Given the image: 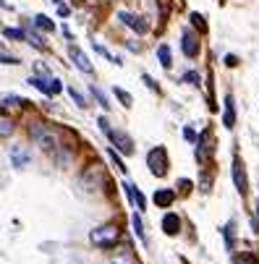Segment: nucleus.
<instances>
[{
  "label": "nucleus",
  "instance_id": "obj_1",
  "mask_svg": "<svg viewBox=\"0 0 259 264\" xmlns=\"http://www.w3.org/2000/svg\"><path fill=\"white\" fill-rule=\"evenodd\" d=\"M118 238H120V230L115 225H102V228H95L92 233H89V241H92L95 246H100V248L115 246Z\"/></svg>",
  "mask_w": 259,
  "mask_h": 264
},
{
  "label": "nucleus",
  "instance_id": "obj_2",
  "mask_svg": "<svg viewBox=\"0 0 259 264\" xmlns=\"http://www.w3.org/2000/svg\"><path fill=\"white\" fill-rule=\"evenodd\" d=\"M147 165L152 170V175L162 178L167 173V152H165V147H155V149H152L147 154Z\"/></svg>",
  "mask_w": 259,
  "mask_h": 264
},
{
  "label": "nucleus",
  "instance_id": "obj_3",
  "mask_svg": "<svg viewBox=\"0 0 259 264\" xmlns=\"http://www.w3.org/2000/svg\"><path fill=\"white\" fill-rule=\"evenodd\" d=\"M32 139H34V144H39V147H45V149H55L58 147V134L53 131V128H48V126H32Z\"/></svg>",
  "mask_w": 259,
  "mask_h": 264
},
{
  "label": "nucleus",
  "instance_id": "obj_4",
  "mask_svg": "<svg viewBox=\"0 0 259 264\" xmlns=\"http://www.w3.org/2000/svg\"><path fill=\"white\" fill-rule=\"evenodd\" d=\"M108 139L113 142L115 149H120L123 154H131L134 152V142H131V136H126L123 131H108Z\"/></svg>",
  "mask_w": 259,
  "mask_h": 264
},
{
  "label": "nucleus",
  "instance_id": "obj_5",
  "mask_svg": "<svg viewBox=\"0 0 259 264\" xmlns=\"http://www.w3.org/2000/svg\"><path fill=\"white\" fill-rule=\"evenodd\" d=\"M233 183H236L238 194H246L249 181H246V170H243V162L241 160H233Z\"/></svg>",
  "mask_w": 259,
  "mask_h": 264
},
{
  "label": "nucleus",
  "instance_id": "obj_6",
  "mask_svg": "<svg viewBox=\"0 0 259 264\" xmlns=\"http://www.w3.org/2000/svg\"><path fill=\"white\" fill-rule=\"evenodd\" d=\"M118 19H120V21H123L126 26H131V29H134V32H139V34H144V32H147V29H149V26H147V21H144L142 16H134V13H126V11H123V13H120V16H118Z\"/></svg>",
  "mask_w": 259,
  "mask_h": 264
},
{
  "label": "nucleus",
  "instance_id": "obj_7",
  "mask_svg": "<svg viewBox=\"0 0 259 264\" xmlns=\"http://www.w3.org/2000/svg\"><path fill=\"white\" fill-rule=\"evenodd\" d=\"M68 55H71V60L76 63V68H79V71H84V73H92V71H95V68H92V63H89V58H87L79 48H71V50H68Z\"/></svg>",
  "mask_w": 259,
  "mask_h": 264
},
{
  "label": "nucleus",
  "instance_id": "obj_8",
  "mask_svg": "<svg viewBox=\"0 0 259 264\" xmlns=\"http://www.w3.org/2000/svg\"><path fill=\"white\" fill-rule=\"evenodd\" d=\"M181 48H184V53H186L189 58H196V55H199V42H196V37H194L191 32H184Z\"/></svg>",
  "mask_w": 259,
  "mask_h": 264
},
{
  "label": "nucleus",
  "instance_id": "obj_9",
  "mask_svg": "<svg viewBox=\"0 0 259 264\" xmlns=\"http://www.w3.org/2000/svg\"><path fill=\"white\" fill-rule=\"evenodd\" d=\"M173 201H176V191H173V189H157V191H155V204H157V207L167 209Z\"/></svg>",
  "mask_w": 259,
  "mask_h": 264
},
{
  "label": "nucleus",
  "instance_id": "obj_10",
  "mask_svg": "<svg viewBox=\"0 0 259 264\" xmlns=\"http://www.w3.org/2000/svg\"><path fill=\"white\" fill-rule=\"evenodd\" d=\"M162 230L167 233V236H176V233L181 230V220H178V214L167 212V214L162 217Z\"/></svg>",
  "mask_w": 259,
  "mask_h": 264
},
{
  "label": "nucleus",
  "instance_id": "obj_11",
  "mask_svg": "<svg viewBox=\"0 0 259 264\" xmlns=\"http://www.w3.org/2000/svg\"><path fill=\"white\" fill-rule=\"evenodd\" d=\"M123 189H126V196H128V201H131V204H136V207H139V209H144V196L139 194V189H136V186L134 183H123Z\"/></svg>",
  "mask_w": 259,
  "mask_h": 264
},
{
  "label": "nucleus",
  "instance_id": "obj_12",
  "mask_svg": "<svg viewBox=\"0 0 259 264\" xmlns=\"http://www.w3.org/2000/svg\"><path fill=\"white\" fill-rule=\"evenodd\" d=\"M223 123H225V128H233V126H236V107H233V97H231V95L225 97V115H223Z\"/></svg>",
  "mask_w": 259,
  "mask_h": 264
},
{
  "label": "nucleus",
  "instance_id": "obj_13",
  "mask_svg": "<svg viewBox=\"0 0 259 264\" xmlns=\"http://www.w3.org/2000/svg\"><path fill=\"white\" fill-rule=\"evenodd\" d=\"M29 160H32V157H29V152L26 149H13L11 152V162H13V167H24V165H29Z\"/></svg>",
  "mask_w": 259,
  "mask_h": 264
},
{
  "label": "nucleus",
  "instance_id": "obj_14",
  "mask_svg": "<svg viewBox=\"0 0 259 264\" xmlns=\"http://www.w3.org/2000/svg\"><path fill=\"white\" fill-rule=\"evenodd\" d=\"M157 58H160L162 68H170L173 66V55H170V48H167V45H160V48H157Z\"/></svg>",
  "mask_w": 259,
  "mask_h": 264
},
{
  "label": "nucleus",
  "instance_id": "obj_15",
  "mask_svg": "<svg viewBox=\"0 0 259 264\" xmlns=\"http://www.w3.org/2000/svg\"><path fill=\"white\" fill-rule=\"evenodd\" d=\"M209 152H212V147H209V136L204 134V136H202V142H199V149H196V160H199V162H204Z\"/></svg>",
  "mask_w": 259,
  "mask_h": 264
},
{
  "label": "nucleus",
  "instance_id": "obj_16",
  "mask_svg": "<svg viewBox=\"0 0 259 264\" xmlns=\"http://www.w3.org/2000/svg\"><path fill=\"white\" fill-rule=\"evenodd\" d=\"M13 131H16V123L11 118H0V139H8Z\"/></svg>",
  "mask_w": 259,
  "mask_h": 264
},
{
  "label": "nucleus",
  "instance_id": "obj_17",
  "mask_svg": "<svg viewBox=\"0 0 259 264\" xmlns=\"http://www.w3.org/2000/svg\"><path fill=\"white\" fill-rule=\"evenodd\" d=\"M131 225H134V233H136V238H139L142 243H147V236H144V225H142V217H139V214H134V217H131Z\"/></svg>",
  "mask_w": 259,
  "mask_h": 264
},
{
  "label": "nucleus",
  "instance_id": "obj_18",
  "mask_svg": "<svg viewBox=\"0 0 259 264\" xmlns=\"http://www.w3.org/2000/svg\"><path fill=\"white\" fill-rule=\"evenodd\" d=\"M113 264H139V259H136L128 248H126V254H118L115 259H113Z\"/></svg>",
  "mask_w": 259,
  "mask_h": 264
},
{
  "label": "nucleus",
  "instance_id": "obj_19",
  "mask_svg": "<svg viewBox=\"0 0 259 264\" xmlns=\"http://www.w3.org/2000/svg\"><path fill=\"white\" fill-rule=\"evenodd\" d=\"M3 102H6V105H19V107H21V105H29L24 97H13V95H3V97H0V105H3Z\"/></svg>",
  "mask_w": 259,
  "mask_h": 264
},
{
  "label": "nucleus",
  "instance_id": "obj_20",
  "mask_svg": "<svg viewBox=\"0 0 259 264\" xmlns=\"http://www.w3.org/2000/svg\"><path fill=\"white\" fill-rule=\"evenodd\" d=\"M34 26H37V29H45V32H53V29H55L48 16H37V19H34Z\"/></svg>",
  "mask_w": 259,
  "mask_h": 264
},
{
  "label": "nucleus",
  "instance_id": "obj_21",
  "mask_svg": "<svg viewBox=\"0 0 259 264\" xmlns=\"http://www.w3.org/2000/svg\"><path fill=\"white\" fill-rule=\"evenodd\" d=\"M233 264H259V259H256L254 254H238V256L233 259Z\"/></svg>",
  "mask_w": 259,
  "mask_h": 264
},
{
  "label": "nucleus",
  "instance_id": "obj_22",
  "mask_svg": "<svg viewBox=\"0 0 259 264\" xmlns=\"http://www.w3.org/2000/svg\"><path fill=\"white\" fill-rule=\"evenodd\" d=\"M191 24L199 29V32H207V24H204V16H202V13H191Z\"/></svg>",
  "mask_w": 259,
  "mask_h": 264
},
{
  "label": "nucleus",
  "instance_id": "obj_23",
  "mask_svg": "<svg viewBox=\"0 0 259 264\" xmlns=\"http://www.w3.org/2000/svg\"><path fill=\"white\" fill-rule=\"evenodd\" d=\"M29 84L37 86L39 92H45V95H50V81H39V79H29Z\"/></svg>",
  "mask_w": 259,
  "mask_h": 264
},
{
  "label": "nucleus",
  "instance_id": "obj_24",
  "mask_svg": "<svg viewBox=\"0 0 259 264\" xmlns=\"http://www.w3.org/2000/svg\"><path fill=\"white\" fill-rule=\"evenodd\" d=\"M108 154H110V160H113V165H115V167L120 170V173H126V165H123V162H120V157H118V154H115L113 149H108Z\"/></svg>",
  "mask_w": 259,
  "mask_h": 264
},
{
  "label": "nucleus",
  "instance_id": "obj_25",
  "mask_svg": "<svg viewBox=\"0 0 259 264\" xmlns=\"http://www.w3.org/2000/svg\"><path fill=\"white\" fill-rule=\"evenodd\" d=\"M6 37H8V39H24L26 34H24V29H8Z\"/></svg>",
  "mask_w": 259,
  "mask_h": 264
},
{
  "label": "nucleus",
  "instance_id": "obj_26",
  "mask_svg": "<svg viewBox=\"0 0 259 264\" xmlns=\"http://www.w3.org/2000/svg\"><path fill=\"white\" fill-rule=\"evenodd\" d=\"M115 97H118L120 102H123L126 107L131 105V95H128V92H123V89H115Z\"/></svg>",
  "mask_w": 259,
  "mask_h": 264
},
{
  "label": "nucleus",
  "instance_id": "obj_27",
  "mask_svg": "<svg viewBox=\"0 0 259 264\" xmlns=\"http://www.w3.org/2000/svg\"><path fill=\"white\" fill-rule=\"evenodd\" d=\"M92 95L97 97V102H100L102 107H110V105H108V97H105V95H102V92H100L97 86H92Z\"/></svg>",
  "mask_w": 259,
  "mask_h": 264
},
{
  "label": "nucleus",
  "instance_id": "obj_28",
  "mask_svg": "<svg viewBox=\"0 0 259 264\" xmlns=\"http://www.w3.org/2000/svg\"><path fill=\"white\" fill-rule=\"evenodd\" d=\"M184 81H186V84H199V73H196V71L184 73Z\"/></svg>",
  "mask_w": 259,
  "mask_h": 264
},
{
  "label": "nucleus",
  "instance_id": "obj_29",
  "mask_svg": "<svg viewBox=\"0 0 259 264\" xmlns=\"http://www.w3.org/2000/svg\"><path fill=\"white\" fill-rule=\"evenodd\" d=\"M68 92H71V97H73V102H76V105H79V107H87V100L79 95V92H76V89H68Z\"/></svg>",
  "mask_w": 259,
  "mask_h": 264
},
{
  "label": "nucleus",
  "instance_id": "obj_30",
  "mask_svg": "<svg viewBox=\"0 0 259 264\" xmlns=\"http://www.w3.org/2000/svg\"><path fill=\"white\" fill-rule=\"evenodd\" d=\"M184 139H189V142H196V131H194L191 126H186V128H184Z\"/></svg>",
  "mask_w": 259,
  "mask_h": 264
},
{
  "label": "nucleus",
  "instance_id": "obj_31",
  "mask_svg": "<svg viewBox=\"0 0 259 264\" xmlns=\"http://www.w3.org/2000/svg\"><path fill=\"white\" fill-rule=\"evenodd\" d=\"M0 63H8V66H16L19 60L16 58H11V55H0Z\"/></svg>",
  "mask_w": 259,
  "mask_h": 264
},
{
  "label": "nucleus",
  "instance_id": "obj_32",
  "mask_svg": "<svg viewBox=\"0 0 259 264\" xmlns=\"http://www.w3.org/2000/svg\"><path fill=\"white\" fill-rule=\"evenodd\" d=\"M144 81H147V86H149L152 92H157V84H155V81H152V79H149V76H144Z\"/></svg>",
  "mask_w": 259,
  "mask_h": 264
},
{
  "label": "nucleus",
  "instance_id": "obj_33",
  "mask_svg": "<svg viewBox=\"0 0 259 264\" xmlns=\"http://www.w3.org/2000/svg\"><path fill=\"white\" fill-rule=\"evenodd\" d=\"M225 63H228V66H238V60H236V55H228Z\"/></svg>",
  "mask_w": 259,
  "mask_h": 264
},
{
  "label": "nucleus",
  "instance_id": "obj_34",
  "mask_svg": "<svg viewBox=\"0 0 259 264\" xmlns=\"http://www.w3.org/2000/svg\"><path fill=\"white\" fill-rule=\"evenodd\" d=\"M58 13H60V16H68L71 11H68V6H58Z\"/></svg>",
  "mask_w": 259,
  "mask_h": 264
},
{
  "label": "nucleus",
  "instance_id": "obj_35",
  "mask_svg": "<svg viewBox=\"0 0 259 264\" xmlns=\"http://www.w3.org/2000/svg\"><path fill=\"white\" fill-rule=\"evenodd\" d=\"M256 217H259V204H256Z\"/></svg>",
  "mask_w": 259,
  "mask_h": 264
},
{
  "label": "nucleus",
  "instance_id": "obj_36",
  "mask_svg": "<svg viewBox=\"0 0 259 264\" xmlns=\"http://www.w3.org/2000/svg\"><path fill=\"white\" fill-rule=\"evenodd\" d=\"M0 6H6V0H0Z\"/></svg>",
  "mask_w": 259,
  "mask_h": 264
}]
</instances>
